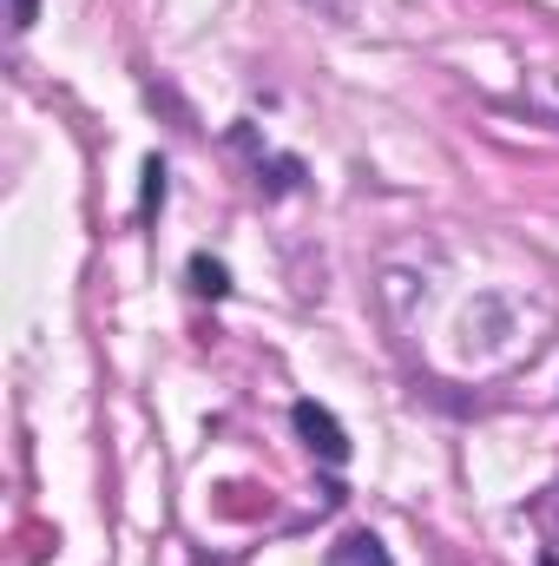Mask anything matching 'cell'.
I'll use <instances>...</instances> for the list:
<instances>
[{
  "label": "cell",
  "mask_w": 559,
  "mask_h": 566,
  "mask_svg": "<svg viewBox=\"0 0 559 566\" xmlns=\"http://www.w3.org/2000/svg\"><path fill=\"white\" fill-rule=\"evenodd\" d=\"M329 566H389V547H382L376 534H342V541L329 547Z\"/></svg>",
  "instance_id": "7a4b0ae2"
},
{
  "label": "cell",
  "mask_w": 559,
  "mask_h": 566,
  "mask_svg": "<svg viewBox=\"0 0 559 566\" xmlns=\"http://www.w3.org/2000/svg\"><path fill=\"white\" fill-rule=\"evenodd\" d=\"M191 290L211 296V303H224V296H231V271H224L218 258H191Z\"/></svg>",
  "instance_id": "3957f363"
},
{
  "label": "cell",
  "mask_w": 559,
  "mask_h": 566,
  "mask_svg": "<svg viewBox=\"0 0 559 566\" xmlns=\"http://www.w3.org/2000/svg\"><path fill=\"white\" fill-rule=\"evenodd\" d=\"M540 566H559V554H540Z\"/></svg>",
  "instance_id": "8992f818"
},
{
  "label": "cell",
  "mask_w": 559,
  "mask_h": 566,
  "mask_svg": "<svg viewBox=\"0 0 559 566\" xmlns=\"http://www.w3.org/2000/svg\"><path fill=\"white\" fill-rule=\"evenodd\" d=\"M547 514H553V527H559V494H553V507H547Z\"/></svg>",
  "instance_id": "52a82bcc"
},
{
  "label": "cell",
  "mask_w": 559,
  "mask_h": 566,
  "mask_svg": "<svg viewBox=\"0 0 559 566\" xmlns=\"http://www.w3.org/2000/svg\"><path fill=\"white\" fill-rule=\"evenodd\" d=\"M289 422H296V434L309 441V454H323L329 468H342V461H349V434H342V422H336L323 402H296V409H289Z\"/></svg>",
  "instance_id": "6da1fadb"
},
{
  "label": "cell",
  "mask_w": 559,
  "mask_h": 566,
  "mask_svg": "<svg viewBox=\"0 0 559 566\" xmlns=\"http://www.w3.org/2000/svg\"><path fill=\"white\" fill-rule=\"evenodd\" d=\"M7 13H13V27H33L40 20V0H7Z\"/></svg>",
  "instance_id": "5b68a950"
},
{
  "label": "cell",
  "mask_w": 559,
  "mask_h": 566,
  "mask_svg": "<svg viewBox=\"0 0 559 566\" xmlns=\"http://www.w3.org/2000/svg\"><path fill=\"white\" fill-rule=\"evenodd\" d=\"M158 205H165V158H145V218H158Z\"/></svg>",
  "instance_id": "277c9868"
}]
</instances>
